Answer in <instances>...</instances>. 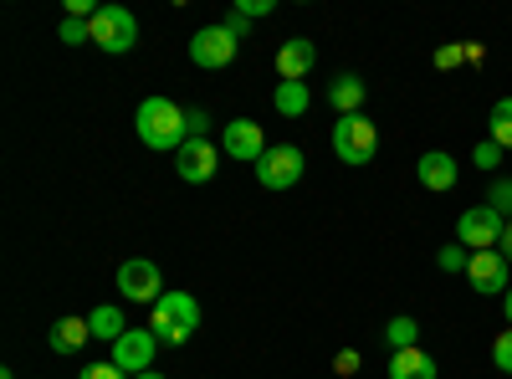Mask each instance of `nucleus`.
<instances>
[{"label": "nucleus", "instance_id": "f257e3e1", "mask_svg": "<svg viewBox=\"0 0 512 379\" xmlns=\"http://www.w3.org/2000/svg\"><path fill=\"white\" fill-rule=\"evenodd\" d=\"M134 129H139V144L144 149H154V154H164V149H185V139H190V129H185V108L180 103H169V98H144L139 103V113H134Z\"/></svg>", "mask_w": 512, "mask_h": 379}, {"label": "nucleus", "instance_id": "f03ea898", "mask_svg": "<svg viewBox=\"0 0 512 379\" xmlns=\"http://www.w3.org/2000/svg\"><path fill=\"white\" fill-rule=\"evenodd\" d=\"M154 339L159 344H190L195 328H200V303L195 292H180V287H164V298L154 303Z\"/></svg>", "mask_w": 512, "mask_h": 379}, {"label": "nucleus", "instance_id": "7ed1b4c3", "mask_svg": "<svg viewBox=\"0 0 512 379\" xmlns=\"http://www.w3.org/2000/svg\"><path fill=\"white\" fill-rule=\"evenodd\" d=\"M333 154L344 159V164H369L374 154H379V129L364 118V113H349V118H338L333 123Z\"/></svg>", "mask_w": 512, "mask_h": 379}, {"label": "nucleus", "instance_id": "20e7f679", "mask_svg": "<svg viewBox=\"0 0 512 379\" xmlns=\"http://www.w3.org/2000/svg\"><path fill=\"white\" fill-rule=\"evenodd\" d=\"M88 31H93V47H103L108 57L134 52V41H139V21H134V11H123V6H98Z\"/></svg>", "mask_w": 512, "mask_h": 379}, {"label": "nucleus", "instance_id": "39448f33", "mask_svg": "<svg viewBox=\"0 0 512 379\" xmlns=\"http://www.w3.org/2000/svg\"><path fill=\"white\" fill-rule=\"evenodd\" d=\"M502 231H507V221L497 216L487 200L472 205V210L456 221V241H461L466 251H497V246H502Z\"/></svg>", "mask_w": 512, "mask_h": 379}, {"label": "nucleus", "instance_id": "423d86ee", "mask_svg": "<svg viewBox=\"0 0 512 379\" xmlns=\"http://www.w3.org/2000/svg\"><path fill=\"white\" fill-rule=\"evenodd\" d=\"M256 180H262L267 190H292L297 180H303V149L297 144H272L262 159H256Z\"/></svg>", "mask_w": 512, "mask_h": 379}, {"label": "nucleus", "instance_id": "0eeeda50", "mask_svg": "<svg viewBox=\"0 0 512 379\" xmlns=\"http://www.w3.org/2000/svg\"><path fill=\"white\" fill-rule=\"evenodd\" d=\"M236 47H241V41H236L226 26H205V31L190 36V62L205 67V72H221V67L236 62Z\"/></svg>", "mask_w": 512, "mask_h": 379}, {"label": "nucleus", "instance_id": "6e6552de", "mask_svg": "<svg viewBox=\"0 0 512 379\" xmlns=\"http://www.w3.org/2000/svg\"><path fill=\"white\" fill-rule=\"evenodd\" d=\"M118 292L128 303H159L164 298V277H159V267L149 257H128L118 267Z\"/></svg>", "mask_w": 512, "mask_h": 379}, {"label": "nucleus", "instance_id": "1a4fd4ad", "mask_svg": "<svg viewBox=\"0 0 512 379\" xmlns=\"http://www.w3.org/2000/svg\"><path fill=\"white\" fill-rule=\"evenodd\" d=\"M154 349H159L154 328H128L123 339L113 344V364H118L123 374H149V369H154Z\"/></svg>", "mask_w": 512, "mask_h": 379}, {"label": "nucleus", "instance_id": "9d476101", "mask_svg": "<svg viewBox=\"0 0 512 379\" xmlns=\"http://www.w3.org/2000/svg\"><path fill=\"white\" fill-rule=\"evenodd\" d=\"M272 144L262 139V123H251V118H231L226 123V134H221V154L241 159V164H256Z\"/></svg>", "mask_w": 512, "mask_h": 379}, {"label": "nucleus", "instance_id": "9b49d317", "mask_svg": "<svg viewBox=\"0 0 512 379\" xmlns=\"http://www.w3.org/2000/svg\"><path fill=\"white\" fill-rule=\"evenodd\" d=\"M216 159H221V149L210 139H185V149L175 154V175L185 185H205L210 175H216Z\"/></svg>", "mask_w": 512, "mask_h": 379}, {"label": "nucleus", "instance_id": "f8f14e48", "mask_svg": "<svg viewBox=\"0 0 512 379\" xmlns=\"http://www.w3.org/2000/svg\"><path fill=\"white\" fill-rule=\"evenodd\" d=\"M466 282H472L482 298H492V292H507V257L502 251H472V262H466Z\"/></svg>", "mask_w": 512, "mask_h": 379}, {"label": "nucleus", "instance_id": "ddd939ff", "mask_svg": "<svg viewBox=\"0 0 512 379\" xmlns=\"http://www.w3.org/2000/svg\"><path fill=\"white\" fill-rule=\"evenodd\" d=\"M313 62H318V47H313L308 36H292V41H282V47H277V77L282 82H303L313 72Z\"/></svg>", "mask_w": 512, "mask_h": 379}, {"label": "nucleus", "instance_id": "4468645a", "mask_svg": "<svg viewBox=\"0 0 512 379\" xmlns=\"http://www.w3.org/2000/svg\"><path fill=\"white\" fill-rule=\"evenodd\" d=\"M415 175H420V185L425 190H456V180H461V170H456V159L446 154V149H431V154H420V164H415Z\"/></svg>", "mask_w": 512, "mask_h": 379}, {"label": "nucleus", "instance_id": "2eb2a0df", "mask_svg": "<svg viewBox=\"0 0 512 379\" xmlns=\"http://www.w3.org/2000/svg\"><path fill=\"white\" fill-rule=\"evenodd\" d=\"M441 374V364L425 354V349H400V354H390V379H436Z\"/></svg>", "mask_w": 512, "mask_h": 379}, {"label": "nucleus", "instance_id": "dca6fc26", "mask_svg": "<svg viewBox=\"0 0 512 379\" xmlns=\"http://www.w3.org/2000/svg\"><path fill=\"white\" fill-rule=\"evenodd\" d=\"M364 77L344 72V77H333V88H328V103L338 108V118H349V113H364Z\"/></svg>", "mask_w": 512, "mask_h": 379}, {"label": "nucleus", "instance_id": "f3484780", "mask_svg": "<svg viewBox=\"0 0 512 379\" xmlns=\"http://www.w3.org/2000/svg\"><path fill=\"white\" fill-rule=\"evenodd\" d=\"M88 339H93L88 318H57V323H52V333H47V344H52L57 354H77Z\"/></svg>", "mask_w": 512, "mask_h": 379}, {"label": "nucleus", "instance_id": "a211bd4d", "mask_svg": "<svg viewBox=\"0 0 512 379\" xmlns=\"http://www.w3.org/2000/svg\"><path fill=\"white\" fill-rule=\"evenodd\" d=\"M272 103H277L282 118H303V113L313 108V93H308V82H277Z\"/></svg>", "mask_w": 512, "mask_h": 379}, {"label": "nucleus", "instance_id": "6ab92c4d", "mask_svg": "<svg viewBox=\"0 0 512 379\" xmlns=\"http://www.w3.org/2000/svg\"><path fill=\"white\" fill-rule=\"evenodd\" d=\"M88 328H93V339H103V344H118L123 333H128V323H123V313H118L113 303L93 308V313H88Z\"/></svg>", "mask_w": 512, "mask_h": 379}, {"label": "nucleus", "instance_id": "aec40b11", "mask_svg": "<svg viewBox=\"0 0 512 379\" xmlns=\"http://www.w3.org/2000/svg\"><path fill=\"white\" fill-rule=\"evenodd\" d=\"M384 344H390L395 354H400V349H420V323H415V318H405V313H400V318H390V328H384Z\"/></svg>", "mask_w": 512, "mask_h": 379}, {"label": "nucleus", "instance_id": "412c9836", "mask_svg": "<svg viewBox=\"0 0 512 379\" xmlns=\"http://www.w3.org/2000/svg\"><path fill=\"white\" fill-rule=\"evenodd\" d=\"M487 139L512 149V98H497L492 103V118H487Z\"/></svg>", "mask_w": 512, "mask_h": 379}, {"label": "nucleus", "instance_id": "4be33fe9", "mask_svg": "<svg viewBox=\"0 0 512 379\" xmlns=\"http://www.w3.org/2000/svg\"><path fill=\"white\" fill-rule=\"evenodd\" d=\"M436 262H441V272H466V262H472V251H466V246L456 241V246H441V251H436Z\"/></svg>", "mask_w": 512, "mask_h": 379}, {"label": "nucleus", "instance_id": "5701e85b", "mask_svg": "<svg viewBox=\"0 0 512 379\" xmlns=\"http://www.w3.org/2000/svg\"><path fill=\"white\" fill-rule=\"evenodd\" d=\"M487 205L497 210L502 221H512V180H497V185L487 190Z\"/></svg>", "mask_w": 512, "mask_h": 379}, {"label": "nucleus", "instance_id": "b1692460", "mask_svg": "<svg viewBox=\"0 0 512 379\" xmlns=\"http://www.w3.org/2000/svg\"><path fill=\"white\" fill-rule=\"evenodd\" d=\"M57 36L67 41V47H82V41H93V31H88V21H77V16H67V21L57 26Z\"/></svg>", "mask_w": 512, "mask_h": 379}, {"label": "nucleus", "instance_id": "393cba45", "mask_svg": "<svg viewBox=\"0 0 512 379\" xmlns=\"http://www.w3.org/2000/svg\"><path fill=\"white\" fill-rule=\"evenodd\" d=\"M77 379H134V374H123L113 359H98V364H82V374Z\"/></svg>", "mask_w": 512, "mask_h": 379}, {"label": "nucleus", "instance_id": "a878e982", "mask_svg": "<svg viewBox=\"0 0 512 379\" xmlns=\"http://www.w3.org/2000/svg\"><path fill=\"white\" fill-rule=\"evenodd\" d=\"M492 364H497L502 374H512V328H502V333H497V344H492Z\"/></svg>", "mask_w": 512, "mask_h": 379}, {"label": "nucleus", "instance_id": "bb28decb", "mask_svg": "<svg viewBox=\"0 0 512 379\" xmlns=\"http://www.w3.org/2000/svg\"><path fill=\"white\" fill-rule=\"evenodd\" d=\"M497 159H502V144H492V139H482V144L472 149V164H477V170H497Z\"/></svg>", "mask_w": 512, "mask_h": 379}, {"label": "nucleus", "instance_id": "cd10ccee", "mask_svg": "<svg viewBox=\"0 0 512 379\" xmlns=\"http://www.w3.org/2000/svg\"><path fill=\"white\" fill-rule=\"evenodd\" d=\"M461 62H466V47H456V41L436 52V67H441V72H451V67H461Z\"/></svg>", "mask_w": 512, "mask_h": 379}, {"label": "nucleus", "instance_id": "c85d7f7f", "mask_svg": "<svg viewBox=\"0 0 512 379\" xmlns=\"http://www.w3.org/2000/svg\"><path fill=\"white\" fill-rule=\"evenodd\" d=\"M185 129H190V139H205V129H210L205 108H185Z\"/></svg>", "mask_w": 512, "mask_h": 379}, {"label": "nucleus", "instance_id": "c756f323", "mask_svg": "<svg viewBox=\"0 0 512 379\" xmlns=\"http://www.w3.org/2000/svg\"><path fill=\"white\" fill-rule=\"evenodd\" d=\"M236 11H241L246 21H256V16H267V11H272V0H236Z\"/></svg>", "mask_w": 512, "mask_h": 379}, {"label": "nucleus", "instance_id": "7c9ffc66", "mask_svg": "<svg viewBox=\"0 0 512 379\" xmlns=\"http://www.w3.org/2000/svg\"><path fill=\"white\" fill-rule=\"evenodd\" d=\"M221 26H226V31H231V36H236V41H241V36H246V31H251V21H246V16H241V11H231V16H226V21H221Z\"/></svg>", "mask_w": 512, "mask_h": 379}, {"label": "nucleus", "instance_id": "2f4dec72", "mask_svg": "<svg viewBox=\"0 0 512 379\" xmlns=\"http://www.w3.org/2000/svg\"><path fill=\"white\" fill-rule=\"evenodd\" d=\"M333 369H338V374H359V354H354V349H344V354L333 359Z\"/></svg>", "mask_w": 512, "mask_h": 379}, {"label": "nucleus", "instance_id": "473e14b6", "mask_svg": "<svg viewBox=\"0 0 512 379\" xmlns=\"http://www.w3.org/2000/svg\"><path fill=\"white\" fill-rule=\"evenodd\" d=\"M502 257H507V267H512V221H507V231H502Z\"/></svg>", "mask_w": 512, "mask_h": 379}, {"label": "nucleus", "instance_id": "72a5a7b5", "mask_svg": "<svg viewBox=\"0 0 512 379\" xmlns=\"http://www.w3.org/2000/svg\"><path fill=\"white\" fill-rule=\"evenodd\" d=\"M502 308H507V323H512V287L502 292Z\"/></svg>", "mask_w": 512, "mask_h": 379}, {"label": "nucleus", "instance_id": "f704fd0d", "mask_svg": "<svg viewBox=\"0 0 512 379\" xmlns=\"http://www.w3.org/2000/svg\"><path fill=\"white\" fill-rule=\"evenodd\" d=\"M134 379H164V374H159V369H149V374H134Z\"/></svg>", "mask_w": 512, "mask_h": 379}]
</instances>
